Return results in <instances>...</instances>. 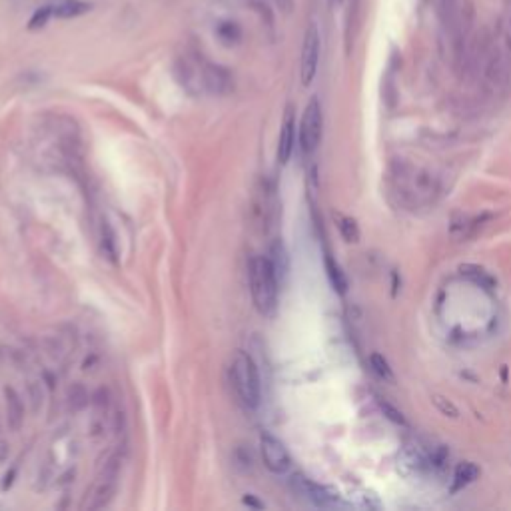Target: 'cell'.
Returning <instances> with one entry per match:
<instances>
[{"mask_svg":"<svg viewBox=\"0 0 511 511\" xmlns=\"http://www.w3.org/2000/svg\"><path fill=\"white\" fill-rule=\"evenodd\" d=\"M176 76L180 84L188 92H208L214 96H224L232 92L234 88V78L230 70L210 62L202 54H184L176 62Z\"/></svg>","mask_w":511,"mask_h":511,"instance_id":"1","label":"cell"},{"mask_svg":"<svg viewBox=\"0 0 511 511\" xmlns=\"http://www.w3.org/2000/svg\"><path fill=\"white\" fill-rule=\"evenodd\" d=\"M248 278H250V292L256 310L265 318H272L278 308L280 278L270 258L254 256L248 265Z\"/></svg>","mask_w":511,"mask_h":511,"instance_id":"2","label":"cell"},{"mask_svg":"<svg viewBox=\"0 0 511 511\" xmlns=\"http://www.w3.org/2000/svg\"><path fill=\"white\" fill-rule=\"evenodd\" d=\"M230 381H232L238 401L246 410H258L260 399H262V383H260L256 361L250 358V354L242 350L236 352L232 365H230Z\"/></svg>","mask_w":511,"mask_h":511,"instance_id":"3","label":"cell"},{"mask_svg":"<svg viewBox=\"0 0 511 511\" xmlns=\"http://www.w3.org/2000/svg\"><path fill=\"white\" fill-rule=\"evenodd\" d=\"M323 128L322 106L318 98H312L305 106L300 122V146L303 154H314L320 146Z\"/></svg>","mask_w":511,"mask_h":511,"instance_id":"4","label":"cell"},{"mask_svg":"<svg viewBox=\"0 0 511 511\" xmlns=\"http://www.w3.org/2000/svg\"><path fill=\"white\" fill-rule=\"evenodd\" d=\"M320 30L318 26L312 22L305 28L302 44V62H300V78H302L303 86H310L314 82V78L318 74V64H320Z\"/></svg>","mask_w":511,"mask_h":511,"instance_id":"5","label":"cell"},{"mask_svg":"<svg viewBox=\"0 0 511 511\" xmlns=\"http://www.w3.org/2000/svg\"><path fill=\"white\" fill-rule=\"evenodd\" d=\"M260 452L264 465L274 475H285L292 470V457L285 445L272 434H262L260 437Z\"/></svg>","mask_w":511,"mask_h":511,"instance_id":"6","label":"cell"},{"mask_svg":"<svg viewBox=\"0 0 511 511\" xmlns=\"http://www.w3.org/2000/svg\"><path fill=\"white\" fill-rule=\"evenodd\" d=\"M116 479H118V461L110 459L108 465L104 468V472L98 475V479L94 481L92 490L84 501V508H88V510L104 508L112 499L114 490H116Z\"/></svg>","mask_w":511,"mask_h":511,"instance_id":"7","label":"cell"},{"mask_svg":"<svg viewBox=\"0 0 511 511\" xmlns=\"http://www.w3.org/2000/svg\"><path fill=\"white\" fill-rule=\"evenodd\" d=\"M288 485H290V490H292V493L298 499H302V501L314 505V508H328V505H332V495H330V492L323 485L316 483L314 479L305 477L303 474L292 475L290 481H288Z\"/></svg>","mask_w":511,"mask_h":511,"instance_id":"8","label":"cell"},{"mask_svg":"<svg viewBox=\"0 0 511 511\" xmlns=\"http://www.w3.org/2000/svg\"><path fill=\"white\" fill-rule=\"evenodd\" d=\"M294 144H296V118H294L292 106H288L282 128H280V138H278V160H280V164H288V160L292 158V152H294Z\"/></svg>","mask_w":511,"mask_h":511,"instance_id":"9","label":"cell"},{"mask_svg":"<svg viewBox=\"0 0 511 511\" xmlns=\"http://www.w3.org/2000/svg\"><path fill=\"white\" fill-rule=\"evenodd\" d=\"M92 6L88 2H82V0H64L60 4H54L52 6V14L54 19H76V17H82L90 10Z\"/></svg>","mask_w":511,"mask_h":511,"instance_id":"10","label":"cell"},{"mask_svg":"<svg viewBox=\"0 0 511 511\" xmlns=\"http://www.w3.org/2000/svg\"><path fill=\"white\" fill-rule=\"evenodd\" d=\"M216 37L220 38V42L224 46H236V44L242 42L244 32H242V26L238 22H234V20H222V22L216 24Z\"/></svg>","mask_w":511,"mask_h":511,"instance_id":"11","label":"cell"},{"mask_svg":"<svg viewBox=\"0 0 511 511\" xmlns=\"http://www.w3.org/2000/svg\"><path fill=\"white\" fill-rule=\"evenodd\" d=\"M479 475V468L472 463V461H463L455 468L454 474V485H452V492H459L463 488H468L470 483H474Z\"/></svg>","mask_w":511,"mask_h":511,"instance_id":"12","label":"cell"},{"mask_svg":"<svg viewBox=\"0 0 511 511\" xmlns=\"http://www.w3.org/2000/svg\"><path fill=\"white\" fill-rule=\"evenodd\" d=\"M4 394H6V414H8V423H10V428H12L14 432H19L20 423H22V414H24L22 403H20V398L17 396V392H14L12 388H6Z\"/></svg>","mask_w":511,"mask_h":511,"instance_id":"13","label":"cell"},{"mask_svg":"<svg viewBox=\"0 0 511 511\" xmlns=\"http://www.w3.org/2000/svg\"><path fill=\"white\" fill-rule=\"evenodd\" d=\"M325 274H328V278H330V284L332 288L338 292V294H345L348 292V278H345V274H343V270L340 268V264L332 258V256H325Z\"/></svg>","mask_w":511,"mask_h":511,"instance_id":"14","label":"cell"},{"mask_svg":"<svg viewBox=\"0 0 511 511\" xmlns=\"http://www.w3.org/2000/svg\"><path fill=\"white\" fill-rule=\"evenodd\" d=\"M336 224H338L341 238L345 242H350V244H358L360 242V228H358L354 218L343 216V214H336Z\"/></svg>","mask_w":511,"mask_h":511,"instance_id":"15","label":"cell"},{"mask_svg":"<svg viewBox=\"0 0 511 511\" xmlns=\"http://www.w3.org/2000/svg\"><path fill=\"white\" fill-rule=\"evenodd\" d=\"M370 363H372V370L378 374L379 379H383V381H388V383H394V381H396L390 363H388V360H385L381 354H372V356H370Z\"/></svg>","mask_w":511,"mask_h":511,"instance_id":"16","label":"cell"},{"mask_svg":"<svg viewBox=\"0 0 511 511\" xmlns=\"http://www.w3.org/2000/svg\"><path fill=\"white\" fill-rule=\"evenodd\" d=\"M360 22H361L360 0H352V4H350V10H348V24H345V42L350 40L352 28H354V37H358V30H360Z\"/></svg>","mask_w":511,"mask_h":511,"instance_id":"17","label":"cell"},{"mask_svg":"<svg viewBox=\"0 0 511 511\" xmlns=\"http://www.w3.org/2000/svg\"><path fill=\"white\" fill-rule=\"evenodd\" d=\"M50 19H54V14H52V6L50 4H46V6H40L34 10V14L30 17L28 20V30H38V28H44L46 26V22Z\"/></svg>","mask_w":511,"mask_h":511,"instance_id":"18","label":"cell"},{"mask_svg":"<svg viewBox=\"0 0 511 511\" xmlns=\"http://www.w3.org/2000/svg\"><path fill=\"white\" fill-rule=\"evenodd\" d=\"M499 30H501V46L508 52V57L511 58V2L505 6V10H503L501 28Z\"/></svg>","mask_w":511,"mask_h":511,"instance_id":"19","label":"cell"},{"mask_svg":"<svg viewBox=\"0 0 511 511\" xmlns=\"http://www.w3.org/2000/svg\"><path fill=\"white\" fill-rule=\"evenodd\" d=\"M379 410L383 412V416L388 417V419H392L394 423H398V425H403V428H408V419L403 417V414L396 410L392 403H388V401H383V399H379Z\"/></svg>","mask_w":511,"mask_h":511,"instance_id":"20","label":"cell"},{"mask_svg":"<svg viewBox=\"0 0 511 511\" xmlns=\"http://www.w3.org/2000/svg\"><path fill=\"white\" fill-rule=\"evenodd\" d=\"M434 403H436L437 410H439L441 414H445V416L450 417H457V408H455L452 401H448V399L441 398V396H436V398H434Z\"/></svg>","mask_w":511,"mask_h":511,"instance_id":"21","label":"cell"},{"mask_svg":"<svg viewBox=\"0 0 511 511\" xmlns=\"http://www.w3.org/2000/svg\"><path fill=\"white\" fill-rule=\"evenodd\" d=\"M244 503H248V505H254V508H262V503H258V501H256L254 497H250V495L244 497Z\"/></svg>","mask_w":511,"mask_h":511,"instance_id":"22","label":"cell"},{"mask_svg":"<svg viewBox=\"0 0 511 511\" xmlns=\"http://www.w3.org/2000/svg\"><path fill=\"white\" fill-rule=\"evenodd\" d=\"M334 2H341V0H334Z\"/></svg>","mask_w":511,"mask_h":511,"instance_id":"23","label":"cell"}]
</instances>
